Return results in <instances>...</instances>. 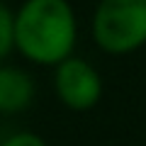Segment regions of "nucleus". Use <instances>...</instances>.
I'll list each match as a JSON object with an SVG mask.
<instances>
[{
    "label": "nucleus",
    "instance_id": "nucleus-3",
    "mask_svg": "<svg viewBox=\"0 0 146 146\" xmlns=\"http://www.w3.org/2000/svg\"><path fill=\"white\" fill-rule=\"evenodd\" d=\"M54 95L63 107L73 112H88L102 100V76L90 61L80 56H68L54 66Z\"/></svg>",
    "mask_w": 146,
    "mask_h": 146
},
{
    "label": "nucleus",
    "instance_id": "nucleus-5",
    "mask_svg": "<svg viewBox=\"0 0 146 146\" xmlns=\"http://www.w3.org/2000/svg\"><path fill=\"white\" fill-rule=\"evenodd\" d=\"M10 51H15V10L0 0V61Z\"/></svg>",
    "mask_w": 146,
    "mask_h": 146
},
{
    "label": "nucleus",
    "instance_id": "nucleus-2",
    "mask_svg": "<svg viewBox=\"0 0 146 146\" xmlns=\"http://www.w3.org/2000/svg\"><path fill=\"white\" fill-rule=\"evenodd\" d=\"M90 36L107 56H129L146 46V0H98Z\"/></svg>",
    "mask_w": 146,
    "mask_h": 146
},
{
    "label": "nucleus",
    "instance_id": "nucleus-4",
    "mask_svg": "<svg viewBox=\"0 0 146 146\" xmlns=\"http://www.w3.org/2000/svg\"><path fill=\"white\" fill-rule=\"evenodd\" d=\"M36 95L34 78L20 66L0 63V115L25 112Z\"/></svg>",
    "mask_w": 146,
    "mask_h": 146
},
{
    "label": "nucleus",
    "instance_id": "nucleus-6",
    "mask_svg": "<svg viewBox=\"0 0 146 146\" xmlns=\"http://www.w3.org/2000/svg\"><path fill=\"white\" fill-rule=\"evenodd\" d=\"M0 146H49V144L36 131H15V134L0 141Z\"/></svg>",
    "mask_w": 146,
    "mask_h": 146
},
{
    "label": "nucleus",
    "instance_id": "nucleus-1",
    "mask_svg": "<svg viewBox=\"0 0 146 146\" xmlns=\"http://www.w3.org/2000/svg\"><path fill=\"white\" fill-rule=\"evenodd\" d=\"M78 44V17L68 0H25L15 10V51L34 66H58Z\"/></svg>",
    "mask_w": 146,
    "mask_h": 146
}]
</instances>
